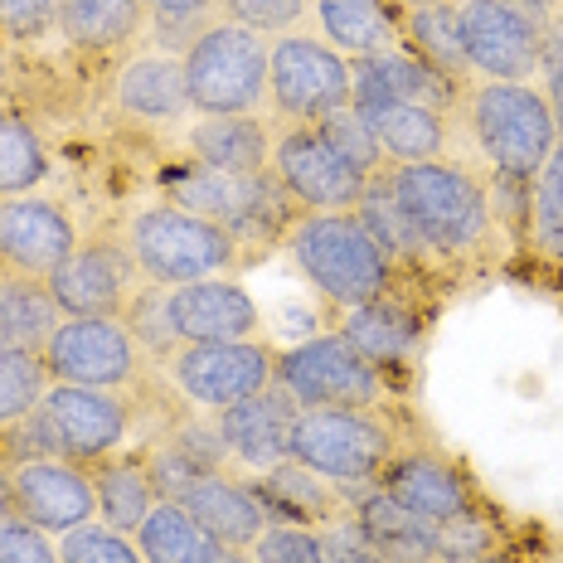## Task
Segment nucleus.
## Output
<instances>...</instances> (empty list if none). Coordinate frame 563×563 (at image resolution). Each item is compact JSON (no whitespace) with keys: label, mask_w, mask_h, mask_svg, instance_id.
Here are the masks:
<instances>
[{"label":"nucleus","mask_w":563,"mask_h":563,"mask_svg":"<svg viewBox=\"0 0 563 563\" xmlns=\"http://www.w3.org/2000/svg\"><path fill=\"white\" fill-rule=\"evenodd\" d=\"M49 146L20 112H0V199L40 195L49 185Z\"/></svg>","instance_id":"obj_36"},{"label":"nucleus","mask_w":563,"mask_h":563,"mask_svg":"<svg viewBox=\"0 0 563 563\" xmlns=\"http://www.w3.org/2000/svg\"><path fill=\"white\" fill-rule=\"evenodd\" d=\"M490 175L530 185L563 141V117L539 84H472L456 102Z\"/></svg>","instance_id":"obj_3"},{"label":"nucleus","mask_w":563,"mask_h":563,"mask_svg":"<svg viewBox=\"0 0 563 563\" xmlns=\"http://www.w3.org/2000/svg\"><path fill=\"white\" fill-rule=\"evenodd\" d=\"M170 307H175L180 345H195V340H257L263 335L257 301L249 297V287L233 277H205V282L170 287Z\"/></svg>","instance_id":"obj_23"},{"label":"nucleus","mask_w":563,"mask_h":563,"mask_svg":"<svg viewBox=\"0 0 563 563\" xmlns=\"http://www.w3.org/2000/svg\"><path fill=\"white\" fill-rule=\"evenodd\" d=\"M321 539H325V559L331 563H384L374 554L369 534L360 530L355 510H345V515H335L331 525H321Z\"/></svg>","instance_id":"obj_48"},{"label":"nucleus","mask_w":563,"mask_h":563,"mask_svg":"<svg viewBox=\"0 0 563 563\" xmlns=\"http://www.w3.org/2000/svg\"><path fill=\"white\" fill-rule=\"evenodd\" d=\"M0 472H5V466H0Z\"/></svg>","instance_id":"obj_51"},{"label":"nucleus","mask_w":563,"mask_h":563,"mask_svg":"<svg viewBox=\"0 0 563 563\" xmlns=\"http://www.w3.org/2000/svg\"><path fill=\"white\" fill-rule=\"evenodd\" d=\"M297 273L331 301L335 311H350L360 301L384 297L398 287V267L389 253L374 243V233L360 224L355 209H331V214H297L282 239Z\"/></svg>","instance_id":"obj_2"},{"label":"nucleus","mask_w":563,"mask_h":563,"mask_svg":"<svg viewBox=\"0 0 563 563\" xmlns=\"http://www.w3.org/2000/svg\"><path fill=\"white\" fill-rule=\"evenodd\" d=\"M15 515L30 525L49 530L54 539L78 530V525L98 520V486H92V466L68 462V456H34V462L5 466Z\"/></svg>","instance_id":"obj_17"},{"label":"nucleus","mask_w":563,"mask_h":563,"mask_svg":"<svg viewBox=\"0 0 563 563\" xmlns=\"http://www.w3.org/2000/svg\"><path fill=\"white\" fill-rule=\"evenodd\" d=\"M350 510L384 563H442V530L404 510L389 490H360V496H350Z\"/></svg>","instance_id":"obj_28"},{"label":"nucleus","mask_w":563,"mask_h":563,"mask_svg":"<svg viewBox=\"0 0 563 563\" xmlns=\"http://www.w3.org/2000/svg\"><path fill=\"white\" fill-rule=\"evenodd\" d=\"M0 563H64L58 559V539L25 515H0Z\"/></svg>","instance_id":"obj_46"},{"label":"nucleus","mask_w":563,"mask_h":563,"mask_svg":"<svg viewBox=\"0 0 563 563\" xmlns=\"http://www.w3.org/2000/svg\"><path fill=\"white\" fill-rule=\"evenodd\" d=\"M340 335L350 345H360L365 355L379 365V374L398 389V379L418 369L422 360V340H428V316H422L408 297H398V287H389L384 297L360 301V307L340 311Z\"/></svg>","instance_id":"obj_19"},{"label":"nucleus","mask_w":563,"mask_h":563,"mask_svg":"<svg viewBox=\"0 0 563 563\" xmlns=\"http://www.w3.org/2000/svg\"><path fill=\"white\" fill-rule=\"evenodd\" d=\"M58 559L64 563H146L136 534H122L102 520H88L78 530L58 534Z\"/></svg>","instance_id":"obj_40"},{"label":"nucleus","mask_w":563,"mask_h":563,"mask_svg":"<svg viewBox=\"0 0 563 563\" xmlns=\"http://www.w3.org/2000/svg\"><path fill=\"white\" fill-rule=\"evenodd\" d=\"M126 331L136 335V345L146 350V360H166L170 350H180V331H175V307H170V287H156V282H141L122 311Z\"/></svg>","instance_id":"obj_39"},{"label":"nucleus","mask_w":563,"mask_h":563,"mask_svg":"<svg viewBox=\"0 0 563 563\" xmlns=\"http://www.w3.org/2000/svg\"><path fill=\"white\" fill-rule=\"evenodd\" d=\"M84 243L74 214L49 195H10L0 199V273L49 282L68 253Z\"/></svg>","instance_id":"obj_16"},{"label":"nucleus","mask_w":563,"mask_h":563,"mask_svg":"<svg viewBox=\"0 0 563 563\" xmlns=\"http://www.w3.org/2000/svg\"><path fill=\"white\" fill-rule=\"evenodd\" d=\"M136 544L146 563H253L249 549H233L209 534L180 500H156V510L141 520Z\"/></svg>","instance_id":"obj_29"},{"label":"nucleus","mask_w":563,"mask_h":563,"mask_svg":"<svg viewBox=\"0 0 563 563\" xmlns=\"http://www.w3.org/2000/svg\"><path fill=\"white\" fill-rule=\"evenodd\" d=\"M273 40L219 15L180 49L195 117H263Z\"/></svg>","instance_id":"obj_7"},{"label":"nucleus","mask_w":563,"mask_h":563,"mask_svg":"<svg viewBox=\"0 0 563 563\" xmlns=\"http://www.w3.org/2000/svg\"><path fill=\"white\" fill-rule=\"evenodd\" d=\"M398 448L404 442H398V422L389 418V408H297L291 456L335 481L345 496L379 486Z\"/></svg>","instance_id":"obj_6"},{"label":"nucleus","mask_w":563,"mask_h":563,"mask_svg":"<svg viewBox=\"0 0 563 563\" xmlns=\"http://www.w3.org/2000/svg\"><path fill=\"white\" fill-rule=\"evenodd\" d=\"M277 389L297 408H389L394 384L340 331L311 335L277 355Z\"/></svg>","instance_id":"obj_9"},{"label":"nucleus","mask_w":563,"mask_h":563,"mask_svg":"<svg viewBox=\"0 0 563 563\" xmlns=\"http://www.w3.org/2000/svg\"><path fill=\"white\" fill-rule=\"evenodd\" d=\"M170 389L190 413H219V408L253 398L277 384V350L257 340H195L161 360Z\"/></svg>","instance_id":"obj_10"},{"label":"nucleus","mask_w":563,"mask_h":563,"mask_svg":"<svg viewBox=\"0 0 563 563\" xmlns=\"http://www.w3.org/2000/svg\"><path fill=\"white\" fill-rule=\"evenodd\" d=\"M64 321L49 282L0 273V350H44L54 325Z\"/></svg>","instance_id":"obj_32"},{"label":"nucleus","mask_w":563,"mask_h":563,"mask_svg":"<svg viewBox=\"0 0 563 563\" xmlns=\"http://www.w3.org/2000/svg\"><path fill=\"white\" fill-rule=\"evenodd\" d=\"M92 486H98V520L112 525L122 534H136L141 520L156 510L161 490L151 481L146 462L136 456H112V462H98L92 466Z\"/></svg>","instance_id":"obj_34"},{"label":"nucleus","mask_w":563,"mask_h":563,"mask_svg":"<svg viewBox=\"0 0 563 563\" xmlns=\"http://www.w3.org/2000/svg\"><path fill=\"white\" fill-rule=\"evenodd\" d=\"M141 462H146V472L151 481H156V490H161V500H180L185 490L195 486L199 476L209 472L199 456L185 448V442H175V432H161L156 442H151L146 452H141Z\"/></svg>","instance_id":"obj_43"},{"label":"nucleus","mask_w":563,"mask_h":563,"mask_svg":"<svg viewBox=\"0 0 563 563\" xmlns=\"http://www.w3.org/2000/svg\"><path fill=\"white\" fill-rule=\"evenodd\" d=\"M355 78V108H384V102H422V108H442L456 112L462 102V84H452L448 74L418 58L413 49H389V54H369L350 64Z\"/></svg>","instance_id":"obj_22"},{"label":"nucleus","mask_w":563,"mask_h":563,"mask_svg":"<svg viewBox=\"0 0 563 563\" xmlns=\"http://www.w3.org/2000/svg\"><path fill=\"white\" fill-rule=\"evenodd\" d=\"M209 418H214L219 438H224L233 472L257 476V472H267V466H277L282 456H291L297 404H291L277 384L253 398H239V404L219 408V413H209Z\"/></svg>","instance_id":"obj_20"},{"label":"nucleus","mask_w":563,"mask_h":563,"mask_svg":"<svg viewBox=\"0 0 563 563\" xmlns=\"http://www.w3.org/2000/svg\"><path fill=\"white\" fill-rule=\"evenodd\" d=\"M384 170H389L394 199L408 214L432 267L476 263L496 243L486 180L476 170H466L462 161L438 156V161H408V166H384Z\"/></svg>","instance_id":"obj_1"},{"label":"nucleus","mask_w":563,"mask_h":563,"mask_svg":"<svg viewBox=\"0 0 563 563\" xmlns=\"http://www.w3.org/2000/svg\"><path fill=\"white\" fill-rule=\"evenodd\" d=\"M325 136H331V146L340 151V156L350 161L360 175H374V170H384V156H379V141H374L369 132V122H365V112L360 108H345V112H335V117H325V122H316Z\"/></svg>","instance_id":"obj_44"},{"label":"nucleus","mask_w":563,"mask_h":563,"mask_svg":"<svg viewBox=\"0 0 563 563\" xmlns=\"http://www.w3.org/2000/svg\"><path fill=\"white\" fill-rule=\"evenodd\" d=\"M136 287L141 273L122 233L84 239L68 253V263L49 277V297L64 316H122Z\"/></svg>","instance_id":"obj_15"},{"label":"nucleus","mask_w":563,"mask_h":563,"mask_svg":"<svg viewBox=\"0 0 563 563\" xmlns=\"http://www.w3.org/2000/svg\"><path fill=\"white\" fill-rule=\"evenodd\" d=\"M122 239L136 257L141 282H156V287L233 277L239 263H249L229 229H219L214 219H205V214H190V209L170 205L166 195L136 205L122 224Z\"/></svg>","instance_id":"obj_4"},{"label":"nucleus","mask_w":563,"mask_h":563,"mask_svg":"<svg viewBox=\"0 0 563 563\" xmlns=\"http://www.w3.org/2000/svg\"><path fill=\"white\" fill-rule=\"evenodd\" d=\"M185 156L209 170L257 175L273 161V126H267V117H190L185 122Z\"/></svg>","instance_id":"obj_27"},{"label":"nucleus","mask_w":563,"mask_h":563,"mask_svg":"<svg viewBox=\"0 0 563 563\" xmlns=\"http://www.w3.org/2000/svg\"><path fill=\"white\" fill-rule=\"evenodd\" d=\"M311 20L316 34L350 64L404 49V5L398 0H311Z\"/></svg>","instance_id":"obj_25"},{"label":"nucleus","mask_w":563,"mask_h":563,"mask_svg":"<svg viewBox=\"0 0 563 563\" xmlns=\"http://www.w3.org/2000/svg\"><path fill=\"white\" fill-rule=\"evenodd\" d=\"M379 141L384 166H408V161H438L448 156L452 112L422 108V102H384V108H360Z\"/></svg>","instance_id":"obj_31"},{"label":"nucleus","mask_w":563,"mask_h":563,"mask_svg":"<svg viewBox=\"0 0 563 563\" xmlns=\"http://www.w3.org/2000/svg\"><path fill=\"white\" fill-rule=\"evenodd\" d=\"M219 15L253 30V34H263V40H277V34L307 30L311 0H219Z\"/></svg>","instance_id":"obj_42"},{"label":"nucleus","mask_w":563,"mask_h":563,"mask_svg":"<svg viewBox=\"0 0 563 563\" xmlns=\"http://www.w3.org/2000/svg\"><path fill=\"white\" fill-rule=\"evenodd\" d=\"M161 195L170 205L190 209V214L214 219L219 229H229L239 239L243 257L253 249H273L287 239V224L297 219V205L282 195V185L273 180V170L257 175H229V170H209L199 161L185 156L180 166H170L161 175Z\"/></svg>","instance_id":"obj_5"},{"label":"nucleus","mask_w":563,"mask_h":563,"mask_svg":"<svg viewBox=\"0 0 563 563\" xmlns=\"http://www.w3.org/2000/svg\"><path fill=\"white\" fill-rule=\"evenodd\" d=\"M379 490H389L404 510H413L428 525H456L476 510V486L466 481V472L452 456L432 452V448H398L394 462L384 466Z\"/></svg>","instance_id":"obj_18"},{"label":"nucleus","mask_w":563,"mask_h":563,"mask_svg":"<svg viewBox=\"0 0 563 563\" xmlns=\"http://www.w3.org/2000/svg\"><path fill=\"white\" fill-rule=\"evenodd\" d=\"M355 214H360V224L374 233V243L389 253V263L398 267V273H432V263H428V253H422L413 224H408V214L398 209V199H394L389 170H374L365 180V195H360Z\"/></svg>","instance_id":"obj_35"},{"label":"nucleus","mask_w":563,"mask_h":563,"mask_svg":"<svg viewBox=\"0 0 563 563\" xmlns=\"http://www.w3.org/2000/svg\"><path fill=\"white\" fill-rule=\"evenodd\" d=\"M456 34L476 84H534L544 15L520 0H452Z\"/></svg>","instance_id":"obj_12"},{"label":"nucleus","mask_w":563,"mask_h":563,"mask_svg":"<svg viewBox=\"0 0 563 563\" xmlns=\"http://www.w3.org/2000/svg\"><path fill=\"white\" fill-rule=\"evenodd\" d=\"M249 481L267 510V525H307V530H321V525H331L335 515L350 510L345 490L335 481H325L321 472H311V466H301L297 456H282L277 466H267V472H257Z\"/></svg>","instance_id":"obj_24"},{"label":"nucleus","mask_w":563,"mask_h":563,"mask_svg":"<svg viewBox=\"0 0 563 563\" xmlns=\"http://www.w3.org/2000/svg\"><path fill=\"white\" fill-rule=\"evenodd\" d=\"M404 5V44L418 58H428L438 74H448L452 84L472 88V68L462 54V34H456V5L452 0H398Z\"/></svg>","instance_id":"obj_33"},{"label":"nucleus","mask_w":563,"mask_h":563,"mask_svg":"<svg viewBox=\"0 0 563 563\" xmlns=\"http://www.w3.org/2000/svg\"><path fill=\"white\" fill-rule=\"evenodd\" d=\"M44 413H49L54 432H58V448H64L68 462H112L117 452L126 448L136 428L132 413V398L117 394V389H84V384H49L44 394Z\"/></svg>","instance_id":"obj_14"},{"label":"nucleus","mask_w":563,"mask_h":563,"mask_svg":"<svg viewBox=\"0 0 563 563\" xmlns=\"http://www.w3.org/2000/svg\"><path fill=\"white\" fill-rule=\"evenodd\" d=\"M58 25V0H0V34L20 44L44 40Z\"/></svg>","instance_id":"obj_47"},{"label":"nucleus","mask_w":563,"mask_h":563,"mask_svg":"<svg viewBox=\"0 0 563 563\" xmlns=\"http://www.w3.org/2000/svg\"><path fill=\"white\" fill-rule=\"evenodd\" d=\"M520 5H530V10H534V15H544V20H549V15H554V10H563V5H559V0H520Z\"/></svg>","instance_id":"obj_50"},{"label":"nucleus","mask_w":563,"mask_h":563,"mask_svg":"<svg viewBox=\"0 0 563 563\" xmlns=\"http://www.w3.org/2000/svg\"><path fill=\"white\" fill-rule=\"evenodd\" d=\"M40 355L54 384H84V389L117 394H132L151 365L122 316H64Z\"/></svg>","instance_id":"obj_11"},{"label":"nucleus","mask_w":563,"mask_h":563,"mask_svg":"<svg viewBox=\"0 0 563 563\" xmlns=\"http://www.w3.org/2000/svg\"><path fill=\"white\" fill-rule=\"evenodd\" d=\"M249 554L253 563H331L321 530H307V525H267Z\"/></svg>","instance_id":"obj_45"},{"label":"nucleus","mask_w":563,"mask_h":563,"mask_svg":"<svg viewBox=\"0 0 563 563\" xmlns=\"http://www.w3.org/2000/svg\"><path fill=\"white\" fill-rule=\"evenodd\" d=\"M112 102L141 126H185L195 117L190 88H185V58L161 44L126 54V64L112 78Z\"/></svg>","instance_id":"obj_21"},{"label":"nucleus","mask_w":563,"mask_h":563,"mask_svg":"<svg viewBox=\"0 0 563 563\" xmlns=\"http://www.w3.org/2000/svg\"><path fill=\"white\" fill-rule=\"evenodd\" d=\"M355 108V78L350 58L331 49L316 30L277 34L267 49V112L277 122H325V117Z\"/></svg>","instance_id":"obj_8"},{"label":"nucleus","mask_w":563,"mask_h":563,"mask_svg":"<svg viewBox=\"0 0 563 563\" xmlns=\"http://www.w3.org/2000/svg\"><path fill=\"white\" fill-rule=\"evenodd\" d=\"M180 506L205 525L209 534H219L233 549H253L257 534L267 530V510L257 500L253 481L239 472H205L190 490L180 496Z\"/></svg>","instance_id":"obj_26"},{"label":"nucleus","mask_w":563,"mask_h":563,"mask_svg":"<svg viewBox=\"0 0 563 563\" xmlns=\"http://www.w3.org/2000/svg\"><path fill=\"white\" fill-rule=\"evenodd\" d=\"M49 365L40 350H0V432L30 418L49 394Z\"/></svg>","instance_id":"obj_37"},{"label":"nucleus","mask_w":563,"mask_h":563,"mask_svg":"<svg viewBox=\"0 0 563 563\" xmlns=\"http://www.w3.org/2000/svg\"><path fill=\"white\" fill-rule=\"evenodd\" d=\"M539 92L554 102V112L563 117V10L544 20V49H539V74H534Z\"/></svg>","instance_id":"obj_49"},{"label":"nucleus","mask_w":563,"mask_h":563,"mask_svg":"<svg viewBox=\"0 0 563 563\" xmlns=\"http://www.w3.org/2000/svg\"><path fill=\"white\" fill-rule=\"evenodd\" d=\"M54 34L74 54H122L146 34V5L141 0H58Z\"/></svg>","instance_id":"obj_30"},{"label":"nucleus","mask_w":563,"mask_h":563,"mask_svg":"<svg viewBox=\"0 0 563 563\" xmlns=\"http://www.w3.org/2000/svg\"><path fill=\"white\" fill-rule=\"evenodd\" d=\"M146 5V25L156 30L161 49L180 54L205 25L219 20V0H141Z\"/></svg>","instance_id":"obj_41"},{"label":"nucleus","mask_w":563,"mask_h":563,"mask_svg":"<svg viewBox=\"0 0 563 563\" xmlns=\"http://www.w3.org/2000/svg\"><path fill=\"white\" fill-rule=\"evenodd\" d=\"M530 243L544 257L563 263V141L530 180Z\"/></svg>","instance_id":"obj_38"},{"label":"nucleus","mask_w":563,"mask_h":563,"mask_svg":"<svg viewBox=\"0 0 563 563\" xmlns=\"http://www.w3.org/2000/svg\"><path fill=\"white\" fill-rule=\"evenodd\" d=\"M282 195L297 205V214H331V209H355L365 195V180L345 156L331 146L321 126L282 122L273 126V161H267Z\"/></svg>","instance_id":"obj_13"}]
</instances>
